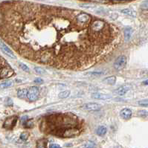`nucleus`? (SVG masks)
Instances as JSON below:
<instances>
[{
	"instance_id": "obj_1",
	"label": "nucleus",
	"mask_w": 148,
	"mask_h": 148,
	"mask_svg": "<svg viewBox=\"0 0 148 148\" xmlns=\"http://www.w3.org/2000/svg\"><path fill=\"white\" fill-rule=\"evenodd\" d=\"M79 12L45 4H24V40L18 45V52L34 62L65 69H87L100 61L119 43L121 33H95L92 22L78 21Z\"/></svg>"
},
{
	"instance_id": "obj_2",
	"label": "nucleus",
	"mask_w": 148,
	"mask_h": 148,
	"mask_svg": "<svg viewBox=\"0 0 148 148\" xmlns=\"http://www.w3.org/2000/svg\"><path fill=\"white\" fill-rule=\"evenodd\" d=\"M127 63V59L124 55H120L115 59L114 62V68L116 70H121L124 69Z\"/></svg>"
},
{
	"instance_id": "obj_3",
	"label": "nucleus",
	"mask_w": 148,
	"mask_h": 148,
	"mask_svg": "<svg viewBox=\"0 0 148 148\" xmlns=\"http://www.w3.org/2000/svg\"><path fill=\"white\" fill-rule=\"evenodd\" d=\"M40 95V90L39 88L36 86H33L29 88V89L28 90V95H27V98L30 101L34 102L36 101L38 97Z\"/></svg>"
},
{
	"instance_id": "obj_4",
	"label": "nucleus",
	"mask_w": 148,
	"mask_h": 148,
	"mask_svg": "<svg viewBox=\"0 0 148 148\" xmlns=\"http://www.w3.org/2000/svg\"><path fill=\"white\" fill-rule=\"evenodd\" d=\"M13 74V70L9 66H3L0 68V79L8 78Z\"/></svg>"
},
{
	"instance_id": "obj_5",
	"label": "nucleus",
	"mask_w": 148,
	"mask_h": 148,
	"mask_svg": "<svg viewBox=\"0 0 148 148\" xmlns=\"http://www.w3.org/2000/svg\"><path fill=\"white\" fill-rule=\"evenodd\" d=\"M17 116H11L4 121V123H3V127L8 129V130H11V129L14 127V126L17 123Z\"/></svg>"
},
{
	"instance_id": "obj_6",
	"label": "nucleus",
	"mask_w": 148,
	"mask_h": 148,
	"mask_svg": "<svg viewBox=\"0 0 148 148\" xmlns=\"http://www.w3.org/2000/svg\"><path fill=\"white\" fill-rule=\"evenodd\" d=\"M101 105L97 103H85L83 106V109L87 110V111H91V112H96L99 111L101 109Z\"/></svg>"
},
{
	"instance_id": "obj_7",
	"label": "nucleus",
	"mask_w": 148,
	"mask_h": 148,
	"mask_svg": "<svg viewBox=\"0 0 148 148\" xmlns=\"http://www.w3.org/2000/svg\"><path fill=\"white\" fill-rule=\"evenodd\" d=\"M0 49L2 51V52L6 54L7 56H8L9 58H13V59H16V56L14 55V54L13 52L11 49L9 48L8 46L7 45H5L4 42L0 40Z\"/></svg>"
},
{
	"instance_id": "obj_8",
	"label": "nucleus",
	"mask_w": 148,
	"mask_h": 148,
	"mask_svg": "<svg viewBox=\"0 0 148 148\" xmlns=\"http://www.w3.org/2000/svg\"><path fill=\"white\" fill-rule=\"evenodd\" d=\"M120 115H121V117L123 119L129 120L131 118L132 115V112L130 109L124 108L123 109H121V111L120 112Z\"/></svg>"
},
{
	"instance_id": "obj_9",
	"label": "nucleus",
	"mask_w": 148,
	"mask_h": 148,
	"mask_svg": "<svg viewBox=\"0 0 148 148\" xmlns=\"http://www.w3.org/2000/svg\"><path fill=\"white\" fill-rule=\"evenodd\" d=\"M103 82L109 84V85H113L116 82V77L115 76H109L103 80Z\"/></svg>"
},
{
	"instance_id": "obj_10",
	"label": "nucleus",
	"mask_w": 148,
	"mask_h": 148,
	"mask_svg": "<svg viewBox=\"0 0 148 148\" xmlns=\"http://www.w3.org/2000/svg\"><path fill=\"white\" fill-rule=\"evenodd\" d=\"M92 98L94 99H97V100H105V99L109 98V97L108 95H103V94H101V93H93L92 95Z\"/></svg>"
},
{
	"instance_id": "obj_11",
	"label": "nucleus",
	"mask_w": 148,
	"mask_h": 148,
	"mask_svg": "<svg viewBox=\"0 0 148 148\" xmlns=\"http://www.w3.org/2000/svg\"><path fill=\"white\" fill-rule=\"evenodd\" d=\"M121 13H123V14H126V15H128V16H130V17H136V13L135 11L132 10L130 8H125L121 10Z\"/></svg>"
},
{
	"instance_id": "obj_12",
	"label": "nucleus",
	"mask_w": 148,
	"mask_h": 148,
	"mask_svg": "<svg viewBox=\"0 0 148 148\" xmlns=\"http://www.w3.org/2000/svg\"><path fill=\"white\" fill-rule=\"evenodd\" d=\"M132 29L130 27L126 28L124 30V37H125V40L128 41L132 37Z\"/></svg>"
},
{
	"instance_id": "obj_13",
	"label": "nucleus",
	"mask_w": 148,
	"mask_h": 148,
	"mask_svg": "<svg viewBox=\"0 0 148 148\" xmlns=\"http://www.w3.org/2000/svg\"><path fill=\"white\" fill-rule=\"evenodd\" d=\"M96 133H97L99 136H103L104 135H106V133H107V128L105 127L104 126H100V127L97 129Z\"/></svg>"
},
{
	"instance_id": "obj_14",
	"label": "nucleus",
	"mask_w": 148,
	"mask_h": 148,
	"mask_svg": "<svg viewBox=\"0 0 148 148\" xmlns=\"http://www.w3.org/2000/svg\"><path fill=\"white\" fill-rule=\"evenodd\" d=\"M28 95V90L26 89H19L17 91V95L20 98H25L27 97Z\"/></svg>"
},
{
	"instance_id": "obj_15",
	"label": "nucleus",
	"mask_w": 148,
	"mask_h": 148,
	"mask_svg": "<svg viewBox=\"0 0 148 148\" xmlns=\"http://www.w3.org/2000/svg\"><path fill=\"white\" fill-rule=\"evenodd\" d=\"M13 84V82L12 80H5L2 83H0V89H6L8 87H11Z\"/></svg>"
},
{
	"instance_id": "obj_16",
	"label": "nucleus",
	"mask_w": 148,
	"mask_h": 148,
	"mask_svg": "<svg viewBox=\"0 0 148 148\" xmlns=\"http://www.w3.org/2000/svg\"><path fill=\"white\" fill-rule=\"evenodd\" d=\"M128 92V88L126 87H121L116 89V92L118 95H124Z\"/></svg>"
},
{
	"instance_id": "obj_17",
	"label": "nucleus",
	"mask_w": 148,
	"mask_h": 148,
	"mask_svg": "<svg viewBox=\"0 0 148 148\" xmlns=\"http://www.w3.org/2000/svg\"><path fill=\"white\" fill-rule=\"evenodd\" d=\"M70 93H71V92H70L69 90L63 91V92H61L58 95V96H59L60 98H67L70 95Z\"/></svg>"
},
{
	"instance_id": "obj_18",
	"label": "nucleus",
	"mask_w": 148,
	"mask_h": 148,
	"mask_svg": "<svg viewBox=\"0 0 148 148\" xmlns=\"http://www.w3.org/2000/svg\"><path fill=\"white\" fill-rule=\"evenodd\" d=\"M22 123H23V126L26 128L31 127H33V125H34L33 121H32V120H30V119H26L25 121H23V122H22Z\"/></svg>"
},
{
	"instance_id": "obj_19",
	"label": "nucleus",
	"mask_w": 148,
	"mask_h": 148,
	"mask_svg": "<svg viewBox=\"0 0 148 148\" xmlns=\"http://www.w3.org/2000/svg\"><path fill=\"white\" fill-rule=\"evenodd\" d=\"M34 71H36V73L39 74H45V70L42 67H34Z\"/></svg>"
},
{
	"instance_id": "obj_20",
	"label": "nucleus",
	"mask_w": 148,
	"mask_h": 148,
	"mask_svg": "<svg viewBox=\"0 0 148 148\" xmlns=\"http://www.w3.org/2000/svg\"><path fill=\"white\" fill-rule=\"evenodd\" d=\"M19 66H20V68L21 69L23 70V71H25V72H29V71H30V69H29L28 66H27L25 64H24V63H19Z\"/></svg>"
},
{
	"instance_id": "obj_21",
	"label": "nucleus",
	"mask_w": 148,
	"mask_h": 148,
	"mask_svg": "<svg viewBox=\"0 0 148 148\" xmlns=\"http://www.w3.org/2000/svg\"><path fill=\"white\" fill-rule=\"evenodd\" d=\"M138 115L141 116V117H147L148 116V111L147 110H145V109H142V110H139V111L138 112Z\"/></svg>"
},
{
	"instance_id": "obj_22",
	"label": "nucleus",
	"mask_w": 148,
	"mask_h": 148,
	"mask_svg": "<svg viewBox=\"0 0 148 148\" xmlns=\"http://www.w3.org/2000/svg\"><path fill=\"white\" fill-rule=\"evenodd\" d=\"M85 148H95V144L92 141H88L86 144H84Z\"/></svg>"
},
{
	"instance_id": "obj_23",
	"label": "nucleus",
	"mask_w": 148,
	"mask_h": 148,
	"mask_svg": "<svg viewBox=\"0 0 148 148\" xmlns=\"http://www.w3.org/2000/svg\"><path fill=\"white\" fill-rule=\"evenodd\" d=\"M139 105L141 107H148V100L147 99H144L139 101Z\"/></svg>"
},
{
	"instance_id": "obj_24",
	"label": "nucleus",
	"mask_w": 148,
	"mask_h": 148,
	"mask_svg": "<svg viewBox=\"0 0 148 148\" xmlns=\"http://www.w3.org/2000/svg\"><path fill=\"white\" fill-rule=\"evenodd\" d=\"M141 8L142 10H148V0L144 1V2H142L141 4Z\"/></svg>"
},
{
	"instance_id": "obj_25",
	"label": "nucleus",
	"mask_w": 148,
	"mask_h": 148,
	"mask_svg": "<svg viewBox=\"0 0 148 148\" xmlns=\"http://www.w3.org/2000/svg\"><path fill=\"white\" fill-rule=\"evenodd\" d=\"M28 138V132H22L20 135V139L22 141H25Z\"/></svg>"
},
{
	"instance_id": "obj_26",
	"label": "nucleus",
	"mask_w": 148,
	"mask_h": 148,
	"mask_svg": "<svg viewBox=\"0 0 148 148\" xmlns=\"http://www.w3.org/2000/svg\"><path fill=\"white\" fill-rule=\"evenodd\" d=\"M37 148H45V143L42 140H40L37 142Z\"/></svg>"
},
{
	"instance_id": "obj_27",
	"label": "nucleus",
	"mask_w": 148,
	"mask_h": 148,
	"mask_svg": "<svg viewBox=\"0 0 148 148\" xmlns=\"http://www.w3.org/2000/svg\"><path fill=\"white\" fill-rule=\"evenodd\" d=\"M49 148H61V147L57 144H51L49 145Z\"/></svg>"
},
{
	"instance_id": "obj_28",
	"label": "nucleus",
	"mask_w": 148,
	"mask_h": 148,
	"mask_svg": "<svg viewBox=\"0 0 148 148\" xmlns=\"http://www.w3.org/2000/svg\"><path fill=\"white\" fill-rule=\"evenodd\" d=\"M6 102H7L6 103H7V105H8V106H12L13 105V101L11 98L7 99Z\"/></svg>"
},
{
	"instance_id": "obj_29",
	"label": "nucleus",
	"mask_w": 148,
	"mask_h": 148,
	"mask_svg": "<svg viewBox=\"0 0 148 148\" xmlns=\"http://www.w3.org/2000/svg\"><path fill=\"white\" fill-rule=\"evenodd\" d=\"M42 79L41 78H37L34 80V83H42Z\"/></svg>"
},
{
	"instance_id": "obj_30",
	"label": "nucleus",
	"mask_w": 148,
	"mask_h": 148,
	"mask_svg": "<svg viewBox=\"0 0 148 148\" xmlns=\"http://www.w3.org/2000/svg\"><path fill=\"white\" fill-rule=\"evenodd\" d=\"M142 83L144 84V85H148V80H145V81H144Z\"/></svg>"
}]
</instances>
